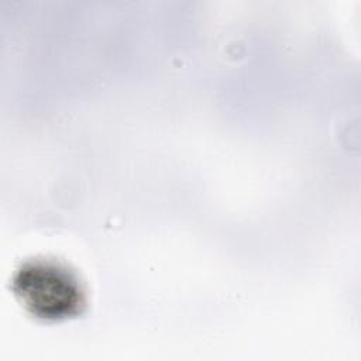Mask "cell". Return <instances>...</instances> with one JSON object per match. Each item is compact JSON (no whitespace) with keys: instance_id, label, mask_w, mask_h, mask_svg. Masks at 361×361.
<instances>
[{"instance_id":"obj_1","label":"cell","mask_w":361,"mask_h":361,"mask_svg":"<svg viewBox=\"0 0 361 361\" xmlns=\"http://www.w3.org/2000/svg\"><path fill=\"white\" fill-rule=\"evenodd\" d=\"M11 290L31 316L45 322L75 317L86 305L85 290L76 274L66 265L47 258L21 264L13 275Z\"/></svg>"}]
</instances>
